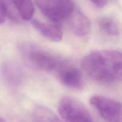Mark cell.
<instances>
[{
    "label": "cell",
    "instance_id": "6da1fadb",
    "mask_svg": "<svg viewBox=\"0 0 122 122\" xmlns=\"http://www.w3.org/2000/svg\"><path fill=\"white\" fill-rule=\"evenodd\" d=\"M81 64L85 72L98 83L122 82V52L120 51H94L83 57Z\"/></svg>",
    "mask_w": 122,
    "mask_h": 122
},
{
    "label": "cell",
    "instance_id": "7a4b0ae2",
    "mask_svg": "<svg viewBox=\"0 0 122 122\" xmlns=\"http://www.w3.org/2000/svg\"><path fill=\"white\" fill-rule=\"evenodd\" d=\"M19 50L24 60L35 69L56 73L65 60L30 42L20 44Z\"/></svg>",
    "mask_w": 122,
    "mask_h": 122
},
{
    "label": "cell",
    "instance_id": "3957f363",
    "mask_svg": "<svg viewBox=\"0 0 122 122\" xmlns=\"http://www.w3.org/2000/svg\"><path fill=\"white\" fill-rule=\"evenodd\" d=\"M58 111L64 122H94L86 107L71 97L64 96L60 99Z\"/></svg>",
    "mask_w": 122,
    "mask_h": 122
},
{
    "label": "cell",
    "instance_id": "277c9868",
    "mask_svg": "<svg viewBox=\"0 0 122 122\" xmlns=\"http://www.w3.org/2000/svg\"><path fill=\"white\" fill-rule=\"evenodd\" d=\"M46 17L54 22L67 20L75 10L73 0H34Z\"/></svg>",
    "mask_w": 122,
    "mask_h": 122
},
{
    "label": "cell",
    "instance_id": "5b68a950",
    "mask_svg": "<svg viewBox=\"0 0 122 122\" xmlns=\"http://www.w3.org/2000/svg\"><path fill=\"white\" fill-rule=\"evenodd\" d=\"M89 102L106 122H122V102L98 95L92 97Z\"/></svg>",
    "mask_w": 122,
    "mask_h": 122
},
{
    "label": "cell",
    "instance_id": "8992f818",
    "mask_svg": "<svg viewBox=\"0 0 122 122\" xmlns=\"http://www.w3.org/2000/svg\"><path fill=\"white\" fill-rule=\"evenodd\" d=\"M55 73L61 83L73 89L80 90L83 88V75L77 67L65 60Z\"/></svg>",
    "mask_w": 122,
    "mask_h": 122
},
{
    "label": "cell",
    "instance_id": "52a82bcc",
    "mask_svg": "<svg viewBox=\"0 0 122 122\" xmlns=\"http://www.w3.org/2000/svg\"><path fill=\"white\" fill-rule=\"evenodd\" d=\"M0 70L2 79L8 86L15 88L21 84L24 79V71L18 63L14 61L4 62Z\"/></svg>",
    "mask_w": 122,
    "mask_h": 122
},
{
    "label": "cell",
    "instance_id": "ba28073f",
    "mask_svg": "<svg viewBox=\"0 0 122 122\" xmlns=\"http://www.w3.org/2000/svg\"><path fill=\"white\" fill-rule=\"evenodd\" d=\"M67 20L70 29L77 36H86L91 31L92 25L90 20L78 10L75 9Z\"/></svg>",
    "mask_w": 122,
    "mask_h": 122
},
{
    "label": "cell",
    "instance_id": "9c48e42d",
    "mask_svg": "<svg viewBox=\"0 0 122 122\" xmlns=\"http://www.w3.org/2000/svg\"><path fill=\"white\" fill-rule=\"evenodd\" d=\"M32 25L42 36L51 41L57 42L63 38V32L57 25L46 23L36 19L32 20Z\"/></svg>",
    "mask_w": 122,
    "mask_h": 122
},
{
    "label": "cell",
    "instance_id": "30bf717a",
    "mask_svg": "<svg viewBox=\"0 0 122 122\" xmlns=\"http://www.w3.org/2000/svg\"><path fill=\"white\" fill-rule=\"evenodd\" d=\"M13 5L20 17L29 20L33 17L35 7L32 0H8Z\"/></svg>",
    "mask_w": 122,
    "mask_h": 122
},
{
    "label": "cell",
    "instance_id": "8fae6325",
    "mask_svg": "<svg viewBox=\"0 0 122 122\" xmlns=\"http://www.w3.org/2000/svg\"><path fill=\"white\" fill-rule=\"evenodd\" d=\"M33 118L35 122H64L50 108L42 106L35 107Z\"/></svg>",
    "mask_w": 122,
    "mask_h": 122
},
{
    "label": "cell",
    "instance_id": "7c38bea8",
    "mask_svg": "<svg viewBox=\"0 0 122 122\" xmlns=\"http://www.w3.org/2000/svg\"><path fill=\"white\" fill-rule=\"evenodd\" d=\"M100 29L105 34L110 36H117L120 33V29L116 21L110 17H103L99 20Z\"/></svg>",
    "mask_w": 122,
    "mask_h": 122
},
{
    "label": "cell",
    "instance_id": "4fadbf2b",
    "mask_svg": "<svg viewBox=\"0 0 122 122\" xmlns=\"http://www.w3.org/2000/svg\"><path fill=\"white\" fill-rule=\"evenodd\" d=\"M8 17L13 21H17L18 18L13 11L10 2L7 0H0V25L4 23Z\"/></svg>",
    "mask_w": 122,
    "mask_h": 122
},
{
    "label": "cell",
    "instance_id": "5bb4252c",
    "mask_svg": "<svg viewBox=\"0 0 122 122\" xmlns=\"http://www.w3.org/2000/svg\"><path fill=\"white\" fill-rule=\"evenodd\" d=\"M92 3L100 8L105 7L108 3V0H89Z\"/></svg>",
    "mask_w": 122,
    "mask_h": 122
},
{
    "label": "cell",
    "instance_id": "9a60e30c",
    "mask_svg": "<svg viewBox=\"0 0 122 122\" xmlns=\"http://www.w3.org/2000/svg\"><path fill=\"white\" fill-rule=\"evenodd\" d=\"M0 122H6L5 120H4L2 118H1V117H0Z\"/></svg>",
    "mask_w": 122,
    "mask_h": 122
}]
</instances>
